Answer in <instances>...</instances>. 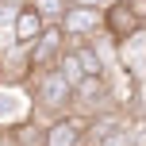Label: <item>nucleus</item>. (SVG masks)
<instances>
[{"label": "nucleus", "mask_w": 146, "mask_h": 146, "mask_svg": "<svg viewBox=\"0 0 146 146\" xmlns=\"http://www.w3.org/2000/svg\"><path fill=\"white\" fill-rule=\"evenodd\" d=\"M35 100H38V108H42L46 115L62 119V115L73 111V85L58 69H46V73L35 77Z\"/></svg>", "instance_id": "obj_1"}, {"label": "nucleus", "mask_w": 146, "mask_h": 146, "mask_svg": "<svg viewBox=\"0 0 146 146\" xmlns=\"http://www.w3.org/2000/svg\"><path fill=\"white\" fill-rule=\"evenodd\" d=\"M100 27H104V38H108V42L127 46L131 38L142 35L146 23L135 15V8L127 4V0H119V4H111V8H104V12H100Z\"/></svg>", "instance_id": "obj_2"}, {"label": "nucleus", "mask_w": 146, "mask_h": 146, "mask_svg": "<svg viewBox=\"0 0 146 146\" xmlns=\"http://www.w3.org/2000/svg\"><path fill=\"white\" fill-rule=\"evenodd\" d=\"M66 46H69V42H66V31H62L58 23H46L42 35H38V42L27 50V54H31V69H35V77L58 66V58H62V50H66Z\"/></svg>", "instance_id": "obj_3"}, {"label": "nucleus", "mask_w": 146, "mask_h": 146, "mask_svg": "<svg viewBox=\"0 0 146 146\" xmlns=\"http://www.w3.org/2000/svg\"><path fill=\"white\" fill-rule=\"evenodd\" d=\"M85 131H88V115L69 111V115L50 119V123H46V139H42V146H81Z\"/></svg>", "instance_id": "obj_4"}, {"label": "nucleus", "mask_w": 146, "mask_h": 146, "mask_svg": "<svg viewBox=\"0 0 146 146\" xmlns=\"http://www.w3.org/2000/svg\"><path fill=\"white\" fill-rule=\"evenodd\" d=\"M58 27L66 31V38H73V42H81V38H92L96 27H100V12H88V8H77L69 4L66 15L58 19Z\"/></svg>", "instance_id": "obj_5"}, {"label": "nucleus", "mask_w": 146, "mask_h": 146, "mask_svg": "<svg viewBox=\"0 0 146 146\" xmlns=\"http://www.w3.org/2000/svg\"><path fill=\"white\" fill-rule=\"evenodd\" d=\"M42 27H46V19H42V15H38L31 4H23L19 15H15V23H12V46L31 50V46L38 42V35H42Z\"/></svg>", "instance_id": "obj_6"}, {"label": "nucleus", "mask_w": 146, "mask_h": 146, "mask_svg": "<svg viewBox=\"0 0 146 146\" xmlns=\"http://www.w3.org/2000/svg\"><path fill=\"white\" fill-rule=\"evenodd\" d=\"M31 73H35V69H31V54H27V50H19V46H12V50L0 58V77H4V85H8V88H15L19 81H27Z\"/></svg>", "instance_id": "obj_7"}, {"label": "nucleus", "mask_w": 146, "mask_h": 146, "mask_svg": "<svg viewBox=\"0 0 146 146\" xmlns=\"http://www.w3.org/2000/svg\"><path fill=\"white\" fill-rule=\"evenodd\" d=\"M69 46H73V54H77V62H81V69H85V77H108V66H104L100 50L92 46V38H81V42H69Z\"/></svg>", "instance_id": "obj_8"}, {"label": "nucleus", "mask_w": 146, "mask_h": 146, "mask_svg": "<svg viewBox=\"0 0 146 146\" xmlns=\"http://www.w3.org/2000/svg\"><path fill=\"white\" fill-rule=\"evenodd\" d=\"M54 69H58L73 88L85 81V69H81V62H77V54H73V46H66V50H62V58H58V66H54Z\"/></svg>", "instance_id": "obj_9"}, {"label": "nucleus", "mask_w": 146, "mask_h": 146, "mask_svg": "<svg viewBox=\"0 0 146 146\" xmlns=\"http://www.w3.org/2000/svg\"><path fill=\"white\" fill-rule=\"evenodd\" d=\"M23 111H27V100H23L15 88H0V119H19Z\"/></svg>", "instance_id": "obj_10"}, {"label": "nucleus", "mask_w": 146, "mask_h": 146, "mask_svg": "<svg viewBox=\"0 0 146 146\" xmlns=\"http://www.w3.org/2000/svg\"><path fill=\"white\" fill-rule=\"evenodd\" d=\"M31 8H35V12L42 15L46 23H58L62 15H66V8H69V0H31Z\"/></svg>", "instance_id": "obj_11"}, {"label": "nucleus", "mask_w": 146, "mask_h": 146, "mask_svg": "<svg viewBox=\"0 0 146 146\" xmlns=\"http://www.w3.org/2000/svg\"><path fill=\"white\" fill-rule=\"evenodd\" d=\"M0 81H4V77H0Z\"/></svg>", "instance_id": "obj_12"}]
</instances>
